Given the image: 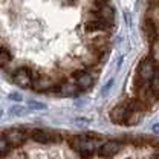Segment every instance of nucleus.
Here are the masks:
<instances>
[{
    "mask_svg": "<svg viewBox=\"0 0 159 159\" xmlns=\"http://www.w3.org/2000/svg\"><path fill=\"white\" fill-rule=\"evenodd\" d=\"M28 133V138L34 139L35 142H41V144H48V142H55L60 138V135L54 130H48V129H32Z\"/></svg>",
    "mask_w": 159,
    "mask_h": 159,
    "instance_id": "obj_1",
    "label": "nucleus"
},
{
    "mask_svg": "<svg viewBox=\"0 0 159 159\" xmlns=\"http://www.w3.org/2000/svg\"><path fill=\"white\" fill-rule=\"evenodd\" d=\"M72 147L81 153V155H90V153H93L97 148H98V141H95V139H75V141H72Z\"/></svg>",
    "mask_w": 159,
    "mask_h": 159,
    "instance_id": "obj_2",
    "label": "nucleus"
},
{
    "mask_svg": "<svg viewBox=\"0 0 159 159\" xmlns=\"http://www.w3.org/2000/svg\"><path fill=\"white\" fill-rule=\"evenodd\" d=\"M121 148H122V144L119 141H107L98 147V153L102 158H112V156L118 155Z\"/></svg>",
    "mask_w": 159,
    "mask_h": 159,
    "instance_id": "obj_3",
    "label": "nucleus"
},
{
    "mask_svg": "<svg viewBox=\"0 0 159 159\" xmlns=\"http://www.w3.org/2000/svg\"><path fill=\"white\" fill-rule=\"evenodd\" d=\"M5 138L9 142L11 147H16V145L21 144L25 139L28 138V133H26L25 130H21V129H12V130H9L8 133H5Z\"/></svg>",
    "mask_w": 159,
    "mask_h": 159,
    "instance_id": "obj_4",
    "label": "nucleus"
},
{
    "mask_svg": "<svg viewBox=\"0 0 159 159\" xmlns=\"http://www.w3.org/2000/svg\"><path fill=\"white\" fill-rule=\"evenodd\" d=\"M155 69H156V66H155L153 60H150V58L144 60L139 64V78L142 80V81H148V80L153 77Z\"/></svg>",
    "mask_w": 159,
    "mask_h": 159,
    "instance_id": "obj_5",
    "label": "nucleus"
},
{
    "mask_svg": "<svg viewBox=\"0 0 159 159\" xmlns=\"http://www.w3.org/2000/svg\"><path fill=\"white\" fill-rule=\"evenodd\" d=\"M148 81H150V92H152V95H155L156 98H159V67L155 69L153 77Z\"/></svg>",
    "mask_w": 159,
    "mask_h": 159,
    "instance_id": "obj_6",
    "label": "nucleus"
},
{
    "mask_svg": "<svg viewBox=\"0 0 159 159\" xmlns=\"http://www.w3.org/2000/svg\"><path fill=\"white\" fill-rule=\"evenodd\" d=\"M9 148H11V145H9V142L6 141L5 135H3V136H0V156H3Z\"/></svg>",
    "mask_w": 159,
    "mask_h": 159,
    "instance_id": "obj_7",
    "label": "nucleus"
},
{
    "mask_svg": "<svg viewBox=\"0 0 159 159\" xmlns=\"http://www.w3.org/2000/svg\"><path fill=\"white\" fill-rule=\"evenodd\" d=\"M152 129H153V132H155L156 135H159V124H155V125H153Z\"/></svg>",
    "mask_w": 159,
    "mask_h": 159,
    "instance_id": "obj_8",
    "label": "nucleus"
},
{
    "mask_svg": "<svg viewBox=\"0 0 159 159\" xmlns=\"http://www.w3.org/2000/svg\"><path fill=\"white\" fill-rule=\"evenodd\" d=\"M156 159H159V155H158V156H156Z\"/></svg>",
    "mask_w": 159,
    "mask_h": 159,
    "instance_id": "obj_9",
    "label": "nucleus"
}]
</instances>
